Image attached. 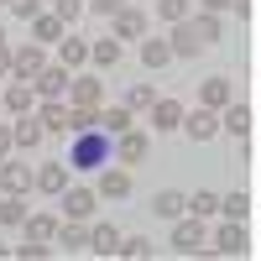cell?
Returning a JSON list of instances; mask_svg holds the SVG:
<instances>
[{
	"label": "cell",
	"instance_id": "cell-1",
	"mask_svg": "<svg viewBox=\"0 0 261 261\" xmlns=\"http://www.w3.org/2000/svg\"><path fill=\"white\" fill-rule=\"evenodd\" d=\"M68 136H73V151L63 157V162H68V172H99L105 162H115V157H110V141H115V136H105L99 125L68 130Z\"/></svg>",
	"mask_w": 261,
	"mask_h": 261
},
{
	"label": "cell",
	"instance_id": "cell-2",
	"mask_svg": "<svg viewBox=\"0 0 261 261\" xmlns=\"http://www.w3.org/2000/svg\"><path fill=\"white\" fill-rule=\"evenodd\" d=\"M172 251H178V256L209 251V230H204L199 214H178V220H172Z\"/></svg>",
	"mask_w": 261,
	"mask_h": 261
},
{
	"label": "cell",
	"instance_id": "cell-3",
	"mask_svg": "<svg viewBox=\"0 0 261 261\" xmlns=\"http://www.w3.org/2000/svg\"><path fill=\"white\" fill-rule=\"evenodd\" d=\"M209 251H220V256H251V230H246V220H225L220 230H214Z\"/></svg>",
	"mask_w": 261,
	"mask_h": 261
},
{
	"label": "cell",
	"instance_id": "cell-4",
	"mask_svg": "<svg viewBox=\"0 0 261 261\" xmlns=\"http://www.w3.org/2000/svg\"><path fill=\"white\" fill-rule=\"evenodd\" d=\"M42 68H47V47L42 42H21V47H11V79H37Z\"/></svg>",
	"mask_w": 261,
	"mask_h": 261
},
{
	"label": "cell",
	"instance_id": "cell-5",
	"mask_svg": "<svg viewBox=\"0 0 261 261\" xmlns=\"http://www.w3.org/2000/svg\"><path fill=\"white\" fill-rule=\"evenodd\" d=\"M178 130H183V136L188 141H214V136H220V110H204V105H199V110H183V120H178Z\"/></svg>",
	"mask_w": 261,
	"mask_h": 261
},
{
	"label": "cell",
	"instance_id": "cell-6",
	"mask_svg": "<svg viewBox=\"0 0 261 261\" xmlns=\"http://www.w3.org/2000/svg\"><path fill=\"white\" fill-rule=\"evenodd\" d=\"M68 79H73V68H63V63H47V68L32 79V94H37V99H68Z\"/></svg>",
	"mask_w": 261,
	"mask_h": 261
},
{
	"label": "cell",
	"instance_id": "cell-7",
	"mask_svg": "<svg viewBox=\"0 0 261 261\" xmlns=\"http://www.w3.org/2000/svg\"><path fill=\"white\" fill-rule=\"evenodd\" d=\"M146 151H151V136L136 130V125H125L120 136L110 141V157H115V162H146Z\"/></svg>",
	"mask_w": 261,
	"mask_h": 261
},
{
	"label": "cell",
	"instance_id": "cell-8",
	"mask_svg": "<svg viewBox=\"0 0 261 261\" xmlns=\"http://www.w3.org/2000/svg\"><path fill=\"white\" fill-rule=\"evenodd\" d=\"M68 105L99 110V105H105V79H94V73H73V79H68Z\"/></svg>",
	"mask_w": 261,
	"mask_h": 261
},
{
	"label": "cell",
	"instance_id": "cell-9",
	"mask_svg": "<svg viewBox=\"0 0 261 261\" xmlns=\"http://www.w3.org/2000/svg\"><path fill=\"white\" fill-rule=\"evenodd\" d=\"M58 204H63V220H89V214L99 209V193H94V188H73V183H68V188L58 193Z\"/></svg>",
	"mask_w": 261,
	"mask_h": 261
},
{
	"label": "cell",
	"instance_id": "cell-10",
	"mask_svg": "<svg viewBox=\"0 0 261 261\" xmlns=\"http://www.w3.org/2000/svg\"><path fill=\"white\" fill-rule=\"evenodd\" d=\"M188 16H193V11H188ZM188 16H183V21H172V37H167L172 58H199V53H204V37L193 32V21H188Z\"/></svg>",
	"mask_w": 261,
	"mask_h": 261
},
{
	"label": "cell",
	"instance_id": "cell-11",
	"mask_svg": "<svg viewBox=\"0 0 261 261\" xmlns=\"http://www.w3.org/2000/svg\"><path fill=\"white\" fill-rule=\"evenodd\" d=\"M130 172L125 167H99V183H94V193L99 199H110V204H120V199H130Z\"/></svg>",
	"mask_w": 261,
	"mask_h": 261
},
{
	"label": "cell",
	"instance_id": "cell-12",
	"mask_svg": "<svg viewBox=\"0 0 261 261\" xmlns=\"http://www.w3.org/2000/svg\"><path fill=\"white\" fill-rule=\"evenodd\" d=\"M53 246H58V251H68V256L89 251V225H84V220H58V230H53Z\"/></svg>",
	"mask_w": 261,
	"mask_h": 261
},
{
	"label": "cell",
	"instance_id": "cell-13",
	"mask_svg": "<svg viewBox=\"0 0 261 261\" xmlns=\"http://www.w3.org/2000/svg\"><path fill=\"white\" fill-rule=\"evenodd\" d=\"M32 115L42 120V130H47V136H63V130H68V99H37Z\"/></svg>",
	"mask_w": 261,
	"mask_h": 261
},
{
	"label": "cell",
	"instance_id": "cell-14",
	"mask_svg": "<svg viewBox=\"0 0 261 261\" xmlns=\"http://www.w3.org/2000/svg\"><path fill=\"white\" fill-rule=\"evenodd\" d=\"M32 188L47 193V199H58V193L68 188V162H42V167L32 172Z\"/></svg>",
	"mask_w": 261,
	"mask_h": 261
},
{
	"label": "cell",
	"instance_id": "cell-15",
	"mask_svg": "<svg viewBox=\"0 0 261 261\" xmlns=\"http://www.w3.org/2000/svg\"><path fill=\"white\" fill-rule=\"evenodd\" d=\"M0 193H32V162L0 157Z\"/></svg>",
	"mask_w": 261,
	"mask_h": 261
},
{
	"label": "cell",
	"instance_id": "cell-16",
	"mask_svg": "<svg viewBox=\"0 0 261 261\" xmlns=\"http://www.w3.org/2000/svg\"><path fill=\"white\" fill-rule=\"evenodd\" d=\"M183 110H188L183 99H172V94H162V99H151V110H146V120L157 125V130H178V120H183Z\"/></svg>",
	"mask_w": 261,
	"mask_h": 261
},
{
	"label": "cell",
	"instance_id": "cell-17",
	"mask_svg": "<svg viewBox=\"0 0 261 261\" xmlns=\"http://www.w3.org/2000/svg\"><path fill=\"white\" fill-rule=\"evenodd\" d=\"M220 125L230 130V136H241V141H246V136H251V125H256V115H251V105H246V99H230L225 110H220Z\"/></svg>",
	"mask_w": 261,
	"mask_h": 261
},
{
	"label": "cell",
	"instance_id": "cell-18",
	"mask_svg": "<svg viewBox=\"0 0 261 261\" xmlns=\"http://www.w3.org/2000/svg\"><path fill=\"white\" fill-rule=\"evenodd\" d=\"M11 141H16L21 151H37L42 141H47V130H42V120L27 110V115H16V125H11Z\"/></svg>",
	"mask_w": 261,
	"mask_h": 261
},
{
	"label": "cell",
	"instance_id": "cell-19",
	"mask_svg": "<svg viewBox=\"0 0 261 261\" xmlns=\"http://www.w3.org/2000/svg\"><path fill=\"white\" fill-rule=\"evenodd\" d=\"M58 63H63V68H73V73L84 68V63H89V42H84V37H73V27L58 37Z\"/></svg>",
	"mask_w": 261,
	"mask_h": 261
},
{
	"label": "cell",
	"instance_id": "cell-20",
	"mask_svg": "<svg viewBox=\"0 0 261 261\" xmlns=\"http://www.w3.org/2000/svg\"><path fill=\"white\" fill-rule=\"evenodd\" d=\"M32 105H37V94H32V84H27V79H11V89L0 94V110H6V115H27Z\"/></svg>",
	"mask_w": 261,
	"mask_h": 261
},
{
	"label": "cell",
	"instance_id": "cell-21",
	"mask_svg": "<svg viewBox=\"0 0 261 261\" xmlns=\"http://www.w3.org/2000/svg\"><path fill=\"white\" fill-rule=\"evenodd\" d=\"M120 58H125V42H120V37L89 42V63H94V68H120Z\"/></svg>",
	"mask_w": 261,
	"mask_h": 261
},
{
	"label": "cell",
	"instance_id": "cell-22",
	"mask_svg": "<svg viewBox=\"0 0 261 261\" xmlns=\"http://www.w3.org/2000/svg\"><path fill=\"white\" fill-rule=\"evenodd\" d=\"M110 21H115V37H120V42H125V37H146V27H151L146 11H136V6H120Z\"/></svg>",
	"mask_w": 261,
	"mask_h": 261
},
{
	"label": "cell",
	"instance_id": "cell-23",
	"mask_svg": "<svg viewBox=\"0 0 261 261\" xmlns=\"http://www.w3.org/2000/svg\"><path fill=\"white\" fill-rule=\"evenodd\" d=\"M230 99H235L230 79H204V89H199V105H204V110H225Z\"/></svg>",
	"mask_w": 261,
	"mask_h": 261
},
{
	"label": "cell",
	"instance_id": "cell-24",
	"mask_svg": "<svg viewBox=\"0 0 261 261\" xmlns=\"http://www.w3.org/2000/svg\"><path fill=\"white\" fill-rule=\"evenodd\" d=\"M53 230H58V214H27V220H21V235H27V241H47L53 246Z\"/></svg>",
	"mask_w": 261,
	"mask_h": 261
},
{
	"label": "cell",
	"instance_id": "cell-25",
	"mask_svg": "<svg viewBox=\"0 0 261 261\" xmlns=\"http://www.w3.org/2000/svg\"><path fill=\"white\" fill-rule=\"evenodd\" d=\"M151 209H157V220H178V214H188V193H178V188H162L157 199H151Z\"/></svg>",
	"mask_w": 261,
	"mask_h": 261
},
{
	"label": "cell",
	"instance_id": "cell-26",
	"mask_svg": "<svg viewBox=\"0 0 261 261\" xmlns=\"http://www.w3.org/2000/svg\"><path fill=\"white\" fill-rule=\"evenodd\" d=\"M141 63H146L151 73H157V68H167V63H172V47H167V37H141Z\"/></svg>",
	"mask_w": 261,
	"mask_h": 261
},
{
	"label": "cell",
	"instance_id": "cell-27",
	"mask_svg": "<svg viewBox=\"0 0 261 261\" xmlns=\"http://www.w3.org/2000/svg\"><path fill=\"white\" fill-rule=\"evenodd\" d=\"M63 32H68V27H63L53 11H37V16H32V42H42V47H47V42H58Z\"/></svg>",
	"mask_w": 261,
	"mask_h": 261
},
{
	"label": "cell",
	"instance_id": "cell-28",
	"mask_svg": "<svg viewBox=\"0 0 261 261\" xmlns=\"http://www.w3.org/2000/svg\"><path fill=\"white\" fill-rule=\"evenodd\" d=\"M89 251L94 256H115L120 251V230L115 225H89Z\"/></svg>",
	"mask_w": 261,
	"mask_h": 261
},
{
	"label": "cell",
	"instance_id": "cell-29",
	"mask_svg": "<svg viewBox=\"0 0 261 261\" xmlns=\"http://www.w3.org/2000/svg\"><path fill=\"white\" fill-rule=\"evenodd\" d=\"M27 193H6V199H0V225L6 230H21V220H27Z\"/></svg>",
	"mask_w": 261,
	"mask_h": 261
},
{
	"label": "cell",
	"instance_id": "cell-30",
	"mask_svg": "<svg viewBox=\"0 0 261 261\" xmlns=\"http://www.w3.org/2000/svg\"><path fill=\"white\" fill-rule=\"evenodd\" d=\"M251 209H256V199H251L246 188H235V193L220 199V214H225V220H251Z\"/></svg>",
	"mask_w": 261,
	"mask_h": 261
},
{
	"label": "cell",
	"instance_id": "cell-31",
	"mask_svg": "<svg viewBox=\"0 0 261 261\" xmlns=\"http://www.w3.org/2000/svg\"><path fill=\"white\" fill-rule=\"evenodd\" d=\"M125 125H136V115H130L125 105H115V110H105V105H99V130H105V136H120Z\"/></svg>",
	"mask_w": 261,
	"mask_h": 261
},
{
	"label": "cell",
	"instance_id": "cell-32",
	"mask_svg": "<svg viewBox=\"0 0 261 261\" xmlns=\"http://www.w3.org/2000/svg\"><path fill=\"white\" fill-rule=\"evenodd\" d=\"M115 256H125V261H146V256H157V246L146 241V235H120V251Z\"/></svg>",
	"mask_w": 261,
	"mask_h": 261
},
{
	"label": "cell",
	"instance_id": "cell-33",
	"mask_svg": "<svg viewBox=\"0 0 261 261\" xmlns=\"http://www.w3.org/2000/svg\"><path fill=\"white\" fill-rule=\"evenodd\" d=\"M151 99H157V89H151V84H130L125 110H130V115H146V110H151Z\"/></svg>",
	"mask_w": 261,
	"mask_h": 261
},
{
	"label": "cell",
	"instance_id": "cell-34",
	"mask_svg": "<svg viewBox=\"0 0 261 261\" xmlns=\"http://www.w3.org/2000/svg\"><path fill=\"white\" fill-rule=\"evenodd\" d=\"M188 214H199V220H209V214H220V193H209V188L188 193Z\"/></svg>",
	"mask_w": 261,
	"mask_h": 261
},
{
	"label": "cell",
	"instance_id": "cell-35",
	"mask_svg": "<svg viewBox=\"0 0 261 261\" xmlns=\"http://www.w3.org/2000/svg\"><path fill=\"white\" fill-rule=\"evenodd\" d=\"M188 21H193V32L204 37V47H209V42H220V16H214V11H199V16H188Z\"/></svg>",
	"mask_w": 261,
	"mask_h": 261
},
{
	"label": "cell",
	"instance_id": "cell-36",
	"mask_svg": "<svg viewBox=\"0 0 261 261\" xmlns=\"http://www.w3.org/2000/svg\"><path fill=\"white\" fill-rule=\"evenodd\" d=\"M11 256H21V261H47L53 246H47V241H27V235H21V246H11Z\"/></svg>",
	"mask_w": 261,
	"mask_h": 261
},
{
	"label": "cell",
	"instance_id": "cell-37",
	"mask_svg": "<svg viewBox=\"0 0 261 261\" xmlns=\"http://www.w3.org/2000/svg\"><path fill=\"white\" fill-rule=\"evenodd\" d=\"M188 11H193V0H157V16L167 21V27H172V21H183Z\"/></svg>",
	"mask_w": 261,
	"mask_h": 261
},
{
	"label": "cell",
	"instance_id": "cell-38",
	"mask_svg": "<svg viewBox=\"0 0 261 261\" xmlns=\"http://www.w3.org/2000/svg\"><path fill=\"white\" fill-rule=\"evenodd\" d=\"M53 16L63 21V27H73V21L84 16V0H53Z\"/></svg>",
	"mask_w": 261,
	"mask_h": 261
},
{
	"label": "cell",
	"instance_id": "cell-39",
	"mask_svg": "<svg viewBox=\"0 0 261 261\" xmlns=\"http://www.w3.org/2000/svg\"><path fill=\"white\" fill-rule=\"evenodd\" d=\"M37 11H42V0H11V16L16 21H32Z\"/></svg>",
	"mask_w": 261,
	"mask_h": 261
},
{
	"label": "cell",
	"instance_id": "cell-40",
	"mask_svg": "<svg viewBox=\"0 0 261 261\" xmlns=\"http://www.w3.org/2000/svg\"><path fill=\"white\" fill-rule=\"evenodd\" d=\"M120 6H130V0H89V6H84V11H94V16H115Z\"/></svg>",
	"mask_w": 261,
	"mask_h": 261
},
{
	"label": "cell",
	"instance_id": "cell-41",
	"mask_svg": "<svg viewBox=\"0 0 261 261\" xmlns=\"http://www.w3.org/2000/svg\"><path fill=\"white\" fill-rule=\"evenodd\" d=\"M0 79H11V42H6V32H0Z\"/></svg>",
	"mask_w": 261,
	"mask_h": 261
},
{
	"label": "cell",
	"instance_id": "cell-42",
	"mask_svg": "<svg viewBox=\"0 0 261 261\" xmlns=\"http://www.w3.org/2000/svg\"><path fill=\"white\" fill-rule=\"evenodd\" d=\"M11 151H16V141H11V125L0 120V157H11Z\"/></svg>",
	"mask_w": 261,
	"mask_h": 261
},
{
	"label": "cell",
	"instance_id": "cell-43",
	"mask_svg": "<svg viewBox=\"0 0 261 261\" xmlns=\"http://www.w3.org/2000/svg\"><path fill=\"white\" fill-rule=\"evenodd\" d=\"M230 11L241 16V21H251V11H256V0H230Z\"/></svg>",
	"mask_w": 261,
	"mask_h": 261
},
{
	"label": "cell",
	"instance_id": "cell-44",
	"mask_svg": "<svg viewBox=\"0 0 261 261\" xmlns=\"http://www.w3.org/2000/svg\"><path fill=\"white\" fill-rule=\"evenodd\" d=\"M199 6H204V11H214V16H220V11H230V0H199Z\"/></svg>",
	"mask_w": 261,
	"mask_h": 261
},
{
	"label": "cell",
	"instance_id": "cell-45",
	"mask_svg": "<svg viewBox=\"0 0 261 261\" xmlns=\"http://www.w3.org/2000/svg\"><path fill=\"white\" fill-rule=\"evenodd\" d=\"M0 6H11V0H0Z\"/></svg>",
	"mask_w": 261,
	"mask_h": 261
}]
</instances>
